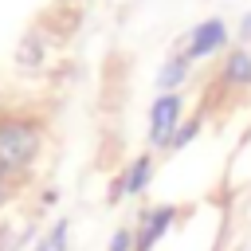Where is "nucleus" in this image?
Masks as SVG:
<instances>
[{
    "instance_id": "nucleus-1",
    "label": "nucleus",
    "mask_w": 251,
    "mask_h": 251,
    "mask_svg": "<svg viewBox=\"0 0 251 251\" xmlns=\"http://www.w3.org/2000/svg\"><path fill=\"white\" fill-rule=\"evenodd\" d=\"M39 153V129L24 118H4L0 122V165L20 169Z\"/></svg>"
},
{
    "instance_id": "nucleus-2",
    "label": "nucleus",
    "mask_w": 251,
    "mask_h": 251,
    "mask_svg": "<svg viewBox=\"0 0 251 251\" xmlns=\"http://www.w3.org/2000/svg\"><path fill=\"white\" fill-rule=\"evenodd\" d=\"M176 129H180V94H157L149 110V141L157 149H169Z\"/></svg>"
},
{
    "instance_id": "nucleus-3",
    "label": "nucleus",
    "mask_w": 251,
    "mask_h": 251,
    "mask_svg": "<svg viewBox=\"0 0 251 251\" xmlns=\"http://www.w3.org/2000/svg\"><path fill=\"white\" fill-rule=\"evenodd\" d=\"M227 43V27H224V20H204V24H196L192 31H188V47H184V55L196 63V59H208L212 51H220Z\"/></svg>"
},
{
    "instance_id": "nucleus-4",
    "label": "nucleus",
    "mask_w": 251,
    "mask_h": 251,
    "mask_svg": "<svg viewBox=\"0 0 251 251\" xmlns=\"http://www.w3.org/2000/svg\"><path fill=\"white\" fill-rule=\"evenodd\" d=\"M173 224V208H149L141 216V227L133 231V251H153V243L169 231Z\"/></svg>"
},
{
    "instance_id": "nucleus-5",
    "label": "nucleus",
    "mask_w": 251,
    "mask_h": 251,
    "mask_svg": "<svg viewBox=\"0 0 251 251\" xmlns=\"http://www.w3.org/2000/svg\"><path fill=\"white\" fill-rule=\"evenodd\" d=\"M149 173H153V157H149V153H141L137 161H129V169H126V173H122V180L110 188V196L118 200V196H137V192H145Z\"/></svg>"
},
{
    "instance_id": "nucleus-6",
    "label": "nucleus",
    "mask_w": 251,
    "mask_h": 251,
    "mask_svg": "<svg viewBox=\"0 0 251 251\" xmlns=\"http://www.w3.org/2000/svg\"><path fill=\"white\" fill-rule=\"evenodd\" d=\"M188 67H192L188 55H169L157 71V94H176V86H184L188 78Z\"/></svg>"
},
{
    "instance_id": "nucleus-7",
    "label": "nucleus",
    "mask_w": 251,
    "mask_h": 251,
    "mask_svg": "<svg viewBox=\"0 0 251 251\" xmlns=\"http://www.w3.org/2000/svg\"><path fill=\"white\" fill-rule=\"evenodd\" d=\"M224 78L235 82V86H251V51H231L227 67H224Z\"/></svg>"
},
{
    "instance_id": "nucleus-8",
    "label": "nucleus",
    "mask_w": 251,
    "mask_h": 251,
    "mask_svg": "<svg viewBox=\"0 0 251 251\" xmlns=\"http://www.w3.org/2000/svg\"><path fill=\"white\" fill-rule=\"evenodd\" d=\"M43 243H47V251H67V220H59Z\"/></svg>"
},
{
    "instance_id": "nucleus-9",
    "label": "nucleus",
    "mask_w": 251,
    "mask_h": 251,
    "mask_svg": "<svg viewBox=\"0 0 251 251\" xmlns=\"http://www.w3.org/2000/svg\"><path fill=\"white\" fill-rule=\"evenodd\" d=\"M110 251H133V231L129 227H118L114 239H110Z\"/></svg>"
},
{
    "instance_id": "nucleus-10",
    "label": "nucleus",
    "mask_w": 251,
    "mask_h": 251,
    "mask_svg": "<svg viewBox=\"0 0 251 251\" xmlns=\"http://www.w3.org/2000/svg\"><path fill=\"white\" fill-rule=\"evenodd\" d=\"M196 129H200V122H188V126H180V129H176V137L169 141V153H173V149H180L184 141H192V133H196Z\"/></svg>"
},
{
    "instance_id": "nucleus-11",
    "label": "nucleus",
    "mask_w": 251,
    "mask_h": 251,
    "mask_svg": "<svg viewBox=\"0 0 251 251\" xmlns=\"http://www.w3.org/2000/svg\"><path fill=\"white\" fill-rule=\"evenodd\" d=\"M35 51H39V39L31 35V39H24V55H20V59H24V63H39V55H35Z\"/></svg>"
},
{
    "instance_id": "nucleus-12",
    "label": "nucleus",
    "mask_w": 251,
    "mask_h": 251,
    "mask_svg": "<svg viewBox=\"0 0 251 251\" xmlns=\"http://www.w3.org/2000/svg\"><path fill=\"white\" fill-rule=\"evenodd\" d=\"M239 39H251V12L239 20Z\"/></svg>"
},
{
    "instance_id": "nucleus-13",
    "label": "nucleus",
    "mask_w": 251,
    "mask_h": 251,
    "mask_svg": "<svg viewBox=\"0 0 251 251\" xmlns=\"http://www.w3.org/2000/svg\"><path fill=\"white\" fill-rule=\"evenodd\" d=\"M4 192H8V165H0V200H4Z\"/></svg>"
}]
</instances>
